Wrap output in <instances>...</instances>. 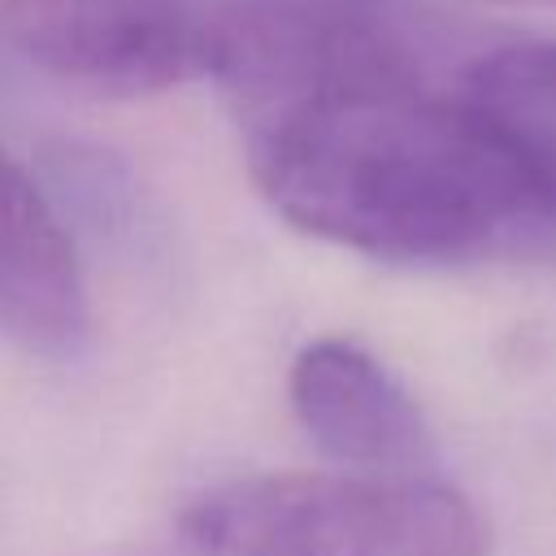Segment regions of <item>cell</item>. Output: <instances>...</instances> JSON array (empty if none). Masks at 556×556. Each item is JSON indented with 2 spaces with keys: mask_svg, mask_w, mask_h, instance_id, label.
<instances>
[{
  "mask_svg": "<svg viewBox=\"0 0 556 556\" xmlns=\"http://www.w3.org/2000/svg\"><path fill=\"white\" fill-rule=\"evenodd\" d=\"M456 74L343 83L243 113L252 182L295 230L374 261L556 252V200Z\"/></svg>",
  "mask_w": 556,
  "mask_h": 556,
  "instance_id": "obj_1",
  "label": "cell"
},
{
  "mask_svg": "<svg viewBox=\"0 0 556 556\" xmlns=\"http://www.w3.org/2000/svg\"><path fill=\"white\" fill-rule=\"evenodd\" d=\"M191 556H486L482 508L426 473H252L178 513Z\"/></svg>",
  "mask_w": 556,
  "mask_h": 556,
  "instance_id": "obj_2",
  "label": "cell"
},
{
  "mask_svg": "<svg viewBox=\"0 0 556 556\" xmlns=\"http://www.w3.org/2000/svg\"><path fill=\"white\" fill-rule=\"evenodd\" d=\"M0 43L52 83L156 96L213 78V0H0Z\"/></svg>",
  "mask_w": 556,
  "mask_h": 556,
  "instance_id": "obj_3",
  "label": "cell"
},
{
  "mask_svg": "<svg viewBox=\"0 0 556 556\" xmlns=\"http://www.w3.org/2000/svg\"><path fill=\"white\" fill-rule=\"evenodd\" d=\"M291 413L343 469L421 473L430 426L408 387L361 343L326 334L295 352L287 374Z\"/></svg>",
  "mask_w": 556,
  "mask_h": 556,
  "instance_id": "obj_4",
  "label": "cell"
},
{
  "mask_svg": "<svg viewBox=\"0 0 556 556\" xmlns=\"http://www.w3.org/2000/svg\"><path fill=\"white\" fill-rule=\"evenodd\" d=\"M0 339L43 356L74 361L91 339V295L74 235L0 152Z\"/></svg>",
  "mask_w": 556,
  "mask_h": 556,
  "instance_id": "obj_5",
  "label": "cell"
},
{
  "mask_svg": "<svg viewBox=\"0 0 556 556\" xmlns=\"http://www.w3.org/2000/svg\"><path fill=\"white\" fill-rule=\"evenodd\" d=\"M460 91L556 200V39H504L460 61Z\"/></svg>",
  "mask_w": 556,
  "mask_h": 556,
  "instance_id": "obj_6",
  "label": "cell"
},
{
  "mask_svg": "<svg viewBox=\"0 0 556 556\" xmlns=\"http://www.w3.org/2000/svg\"><path fill=\"white\" fill-rule=\"evenodd\" d=\"M482 4H504V9H556V0H482Z\"/></svg>",
  "mask_w": 556,
  "mask_h": 556,
  "instance_id": "obj_7",
  "label": "cell"
}]
</instances>
